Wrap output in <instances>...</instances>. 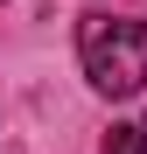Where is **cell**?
Returning a JSON list of instances; mask_svg holds the SVG:
<instances>
[{"label": "cell", "instance_id": "obj_1", "mask_svg": "<svg viewBox=\"0 0 147 154\" xmlns=\"http://www.w3.org/2000/svg\"><path fill=\"white\" fill-rule=\"evenodd\" d=\"M77 56H84L91 91H105V98L147 91V21L84 14V21H77Z\"/></svg>", "mask_w": 147, "mask_h": 154}, {"label": "cell", "instance_id": "obj_2", "mask_svg": "<svg viewBox=\"0 0 147 154\" xmlns=\"http://www.w3.org/2000/svg\"><path fill=\"white\" fill-rule=\"evenodd\" d=\"M105 154H147V126H112V133H105Z\"/></svg>", "mask_w": 147, "mask_h": 154}]
</instances>
